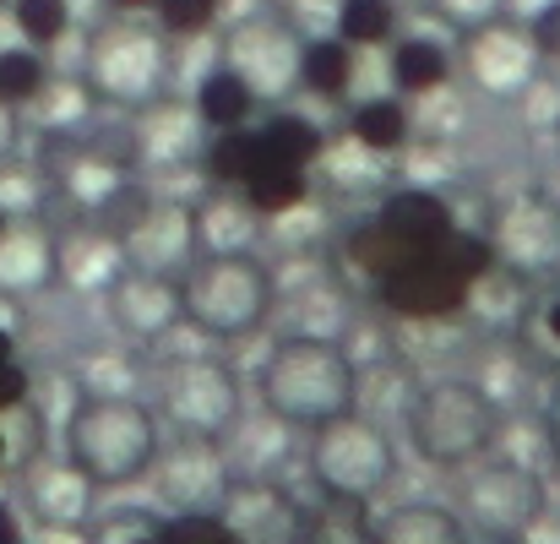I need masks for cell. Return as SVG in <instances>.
<instances>
[{"label": "cell", "mask_w": 560, "mask_h": 544, "mask_svg": "<svg viewBox=\"0 0 560 544\" xmlns=\"http://www.w3.org/2000/svg\"><path fill=\"white\" fill-rule=\"evenodd\" d=\"M457 66H463V77L474 82V93H485V99H495V104H512V99L545 71V60H539L528 27L512 22V16L463 33Z\"/></svg>", "instance_id": "cell-15"}, {"label": "cell", "mask_w": 560, "mask_h": 544, "mask_svg": "<svg viewBox=\"0 0 560 544\" xmlns=\"http://www.w3.org/2000/svg\"><path fill=\"white\" fill-rule=\"evenodd\" d=\"M153 22L170 38H201L223 22V0H153Z\"/></svg>", "instance_id": "cell-36"}, {"label": "cell", "mask_w": 560, "mask_h": 544, "mask_svg": "<svg viewBox=\"0 0 560 544\" xmlns=\"http://www.w3.org/2000/svg\"><path fill=\"white\" fill-rule=\"evenodd\" d=\"M49 82H55V71H49L44 49H33V44H5L0 49V104H11L22 115V109H33L44 99Z\"/></svg>", "instance_id": "cell-32"}, {"label": "cell", "mask_w": 560, "mask_h": 544, "mask_svg": "<svg viewBox=\"0 0 560 544\" xmlns=\"http://www.w3.org/2000/svg\"><path fill=\"white\" fill-rule=\"evenodd\" d=\"M545 507H550V490L539 468H528L523 458H479L463 468L457 518L485 544H523L545 523Z\"/></svg>", "instance_id": "cell-10"}, {"label": "cell", "mask_w": 560, "mask_h": 544, "mask_svg": "<svg viewBox=\"0 0 560 544\" xmlns=\"http://www.w3.org/2000/svg\"><path fill=\"white\" fill-rule=\"evenodd\" d=\"M55 190L82 212V218H109L120 201H137V164L109 153V148H71L55 170Z\"/></svg>", "instance_id": "cell-19"}, {"label": "cell", "mask_w": 560, "mask_h": 544, "mask_svg": "<svg viewBox=\"0 0 560 544\" xmlns=\"http://www.w3.org/2000/svg\"><path fill=\"white\" fill-rule=\"evenodd\" d=\"M371 544H468V529L441 501H408L375 523Z\"/></svg>", "instance_id": "cell-24"}, {"label": "cell", "mask_w": 560, "mask_h": 544, "mask_svg": "<svg viewBox=\"0 0 560 544\" xmlns=\"http://www.w3.org/2000/svg\"><path fill=\"white\" fill-rule=\"evenodd\" d=\"M186 327L212 344L261 333L278 311V273L256 251H201L180 278Z\"/></svg>", "instance_id": "cell-5"}, {"label": "cell", "mask_w": 560, "mask_h": 544, "mask_svg": "<svg viewBox=\"0 0 560 544\" xmlns=\"http://www.w3.org/2000/svg\"><path fill=\"white\" fill-rule=\"evenodd\" d=\"M261 408L289 430H316L349 408H360V364L338 338L289 333L267 349L256 375Z\"/></svg>", "instance_id": "cell-2"}, {"label": "cell", "mask_w": 560, "mask_h": 544, "mask_svg": "<svg viewBox=\"0 0 560 544\" xmlns=\"http://www.w3.org/2000/svg\"><path fill=\"white\" fill-rule=\"evenodd\" d=\"M517 115H523V126L528 131H539V137H560V77L556 71H539L517 99Z\"/></svg>", "instance_id": "cell-37"}, {"label": "cell", "mask_w": 560, "mask_h": 544, "mask_svg": "<svg viewBox=\"0 0 560 544\" xmlns=\"http://www.w3.org/2000/svg\"><path fill=\"white\" fill-rule=\"evenodd\" d=\"M490 251H495V267L523 278L528 289L560 278V196H545V190L512 196L490 223Z\"/></svg>", "instance_id": "cell-12"}, {"label": "cell", "mask_w": 560, "mask_h": 544, "mask_svg": "<svg viewBox=\"0 0 560 544\" xmlns=\"http://www.w3.org/2000/svg\"><path fill=\"white\" fill-rule=\"evenodd\" d=\"M360 77V49L343 44L338 33H316L300 49V88L322 93V99H349Z\"/></svg>", "instance_id": "cell-26"}, {"label": "cell", "mask_w": 560, "mask_h": 544, "mask_svg": "<svg viewBox=\"0 0 560 544\" xmlns=\"http://www.w3.org/2000/svg\"><path fill=\"white\" fill-rule=\"evenodd\" d=\"M196 240H201V251H250V240H256V212H250L234 190L212 185V190L196 201Z\"/></svg>", "instance_id": "cell-29"}, {"label": "cell", "mask_w": 560, "mask_h": 544, "mask_svg": "<svg viewBox=\"0 0 560 544\" xmlns=\"http://www.w3.org/2000/svg\"><path fill=\"white\" fill-rule=\"evenodd\" d=\"M311 479L332 507H371L375 496L397 479V447L381 430V419L349 408L311 430Z\"/></svg>", "instance_id": "cell-8"}, {"label": "cell", "mask_w": 560, "mask_h": 544, "mask_svg": "<svg viewBox=\"0 0 560 544\" xmlns=\"http://www.w3.org/2000/svg\"><path fill=\"white\" fill-rule=\"evenodd\" d=\"M5 5H11V0H0V11H5Z\"/></svg>", "instance_id": "cell-47"}, {"label": "cell", "mask_w": 560, "mask_h": 544, "mask_svg": "<svg viewBox=\"0 0 560 544\" xmlns=\"http://www.w3.org/2000/svg\"><path fill=\"white\" fill-rule=\"evenodd\" d=\"M512 5L517 0H430V11L446 27H457V33H474L485 22H501V16H512Z\"/></svg>", "instance_id": "cell-39"}, {"label": "cell", "mask_w": 560, "mask_h": 544, "mask_svg": "<svg viewBox=\"0 0 560 544\" xmlns=\"http://www.w3.org/2000/svg\"><path fill=\"white\" fill-rule=\"evenodd\" d=\"M545 327H550V338H556V344H560V300H556V305H550V311H545Z\"/></svg>", "instance_id": "cell-44"}, {"label": "cell", "mask_w": 560, "mask_h": 544, "mask_svg": "<svg viewBox=\"0 0 560 544\" xmlns=\"http://www.w3.org/2000/svg\"><path fill=\"white\" fill-rule=\"evenodd\" d=\"M201 153H207V126L196 120V109L180 104V99H164V104H153V109L137 115V131H131V153L126 159L137 170L175 175V170H196Z\"/></svg>", "instance_id": "cell-20"}, {"label": "cell", "mask_w": 560, "mask_h": 544, "mask_svg": "<svg viewBox=\"0 0 560 544\" xmlns=\"http://www.w3.org/2000/svg\"><path fill=\"white\" fill-rule=\"evenodd\" d=\"M261 159H267V153H261V131H256V126H240V131H218V137H207V153H201L196 170L207 175V185L234 190V185L245 181Z\"/></svg>", "instance_id": "cell-31"}, {"label": "cell", "mask_w": 560, "mask_h": 544, "mask_svg": "<svg viewBox=\"0 0 560 544\" xmlns=\"http://www.w3.org/2000/svg\"><path fill=\"white\" fill-rule=\"evenodd\" d=\"M190 109H196V120L207 126V137H218V131H240V126H250V115H256L261 104H256V93H250L229 66H218V71H207V77L196 82Z\"/></svg>", "instance_id": "cell-28"}, {"label": "cell", "mask_w": 560, "mask_h": 544, "mask_svg": "<svg viewBox=\"0 0 560 544\" xmlns=\"http://www.w3.org/2000/svg\"><path fill=\"white\" fill-rule=\"evenodd\" d=\"M159 447H164V425H159L153 403H142L131 392H82L71 403L66 436H60V452L98 490L142 485L159 463Z\"/></svg>", "instance_id": "cell-1"}, {"label": "cell", "mask_w": 560, "mask_h": 544, "mask_svg": "<svg viewBox=\"0 0 560 544\" xmlns=\"http://www.w3.org/2000/svg\"><path fill=\"white\" fill-rule=\"evenodd\" d=\"M397 22H402L397 0H338V27L332 33L354 49H381V44L397 38Z\"/></svg>", "instance_id": "cell-33"}, {"label": "cell", "mask_w": 560, "mask_h": 544, "mask_svg": "<svg viewBox=\"0 0 560 544\" xmlns=\"http://www.w3.org/2000/svg\"><path fill=\"white\" fill-rule=\"evenodd\" d=\"M300 49L305 38L294 33L289 16H240L223 33V66L256 93V104H289L300 82Z\"/></svg>", "instance_id": "cell-11"}, {"label": "cell", "mask_w": 560, "mask_h": 544, "mask_svg": "<svg viewBox=\"0 0 560 544\" xmlns=\"http://www.w3.org/2000/svg\"><path fill=\"white\" fill-rule=\"evenodd\" d=\"M218 518L240 544H316L322 534L316 512L283 479H261V474H234Z\"/></svg>", "instance_id": "cell-13"}, {"label": "cell", "mask_w": 560, "mask_h": 544, "mask_svg": "<svg viewBox=\"0 0 560 544\" xmlns=\"http://www.w3.org/2000/svg\"><path fill=\"white\" fill-rule=\"evenodd\" d=\"M392 88H397V99H430V93H441L446 82H452V71H457V55L441 44V38H430V33H408V38H397L392 44Z\"/></svg>", "instance_id": "cell-23"}, {"label": "cell", "mask_w": 560, "mask_h": 544, "mask_svg": "<svg viewBox=\"0 0 560 544\" xmlns=\"http://www.w3.org/2000/svg\"><path fill=\"white\" fill-rule=\"evenodd\" d=\"M5 223H11V212H5V207H0V234H5Z\"/></svg>", "instance_id": "cell-46"}, {"label": "cell", "mask_w": 560, "mask_h": 544, "mask_svg": "<svg viewBox=\"0 0 560 544\" xmlns=\"http://www.w3.org/2000/svg\"><path fill=\"white\" fill-rule=\"evenodd\" d=\"M11 27L33 49H55L71 33V0H11Z\"/></svg>", "instance_id": "cell-34"}, {"label": "cell", "mask_w": 560, "mask_h": 544, "mask_svg": "<svg viewBox=\"0 0 560 544\" xmlns=\"http://www.w3.org/2000/svg\"><path fill=\"white\" fill-rule=\"evenodd\" d=\"M5 452H11V441H5V430H0V463H5Z\"/></svg>", "instance_id": "cell-45"}, {"label": "cell", "mask_w": 560, "mask_h": 544, "mask_svg": "<svg viewBox=\"0 0 560 544\" xmlns=\"http://www.w3.org/2000/svg\"><path fill=\"white\" fill-rule=\"evenodd\" d=\"M22 512L49 529V534H82L98 512V485L60 452V458H38L22 474Z\"/></svg>", "instance_id": "cell-18"}, {"label": "cell", "mask_w": 560, "mask_h": 544, "mask_svg": "<svg viewBox=\"0 0 560 544\" xmlns=\"http://www.w3.org/2000/svg\"><path fill=\"white\" fill-rule=\"evenodd\" d=\"M349 137H354L360 148L381 153V159H392V153H402L408 137H413V109H408L397 93H375V99H365V104H354V115H349Z\"/></svg>", "instance_id": "cell-30"}, {"label": "cell", "mask_w": 560, "mask_h": 544, "mask_svg": "<svg viewBox=\"0 0 560 544\" xmlns=\"http://www.w3.org/2000/svg\"><path fill=\"white\" fill-rule=\"evenodd\" d=\"M349 322L332 278H311L300 294H294V333H311V338H338Z\"/></svg>", "instance_id": "cell-35"}, {"label": "cell", "mask_w": 560, "mask_h": 544, "mask_svg": "<svg viewBox=\"0 0 560 544\" xmlns=\"http://www.w3.org/2000/svg\"><path fill=\"white\" fill-rule=\"evenodd\" d=\"M256 131H261V153H267L272 164H289V170H311V175H316V164H322V153H327V131H322L311 115H300V109H272Z\"/></svg>", "instance_id": "cell-27"}, {"label": "cell", "mask_w": 560, "mask_h": 544, "mask_svg": "<svg viewBox=\"0 0 560 544\" xmlns=\"http://www.w3.org/2000/svg\"><path fill=\"white\" fill-rule=\"evenodd\" d=\"M104 311H109L115 333H120V338H131V344H164L175 327H186L180 278L142 273V267H126V273L109 283Z\"/></svg>", "instance_id": "cell-17"}, {"label": "cell", "mask_w": 560, "mask_h": 544, "mask_svg": "<svg viewBox=\"0 0 560 544\" xmlns=\"http://www.w3.org/2000/svg\"><path fill=\"white\" fill-rule=\"evenodd\" d=\"M457 212L441 190L430 185H402V190H386L371 212L343 234V262L360 273V278H392L402 273L408 262L430 256L435 245H446L457 234Z\"/></svg>", "instance_id": "cell-6"}, {"label": "cell", "mask_w": 560, "mask_h": 544, "mask_svg": "<svg viewBox=\"0 0 560 544\" xmlns=\"http://www.w3.org/2000/svg\"><path fill=\"white\" fill-rule=\"evenodd\" d=\"M153 414L186 441H229L245 425V381L218 355H180L153 381Z\"/></svg>", "instance_id": "cell-9"}, {"label": "cell", "mask_w": 560, "mask_h": 544, "mask_svg": "<svg viewBox=\"0 0 560 544\" xmlns=\"http://www.w3.org/2000/svg\"><path fill=\"white\" fill-rule=\"evenodd\" d=\"M501 430H506V414L495 392L474 375H441L408 397V441L419 463L441 474H463L468 463L490 458Z\"/></svg>", "instance_id": "cell-4"}, {"label": "cell", "mask_w": 560, "mask_h": 544, "mask_svg": "<svg viewBox=\"0 0 560 544\" xmlns=\"http://www.w3.org/2000/svg\"><path fill=\"white\" fill-rule=\"evenodd\" d=\"M170 82H175V55H170V33L159 22L120 11L93 27V38L82 49V88L98 109L142 115L170 99Z\"/></svg>", "instance_id": "cell-3"}, {"label": "cell", "mask_w": 560, "mask_h": 544, "mask_svg": "<svg viewBox=\"0 0 560 544\" xmlns=\"http://www.w3.org/2000/svg\"><path fill=\"white\" fill-rule=\"evenodd\" d=\"M55 240L38 218H11L0 234V300H33L55 289Z\"/></svg>", "instance_id": "cell-22"}, {"label": "cell", "mask_w": 560, "mask_h": 544, "mask_svg": "<svg viewBox=\"0 0 560 544\" xmlns=\"http://www.w3.org/2000/svg\"><path fill=\"white\" fill-rule=\"evenodd\" d=\"M11 142H16V109H11V104H0V159L11 153Z\"/></svg>", "instance_id": "cell-41"}, {"label": "cell", "mask_w": 560, "mask_h": 544, "mask_svg": "<svg viewBox=\"0 0 560 544\" xmlns=\"http://www.w3.org/2000/svg\"><path fill=\"white\" fill-rule=\"evenodd\" d=\"M109 11H126V16H137V11H153V0H104Z\"/></svg>", "instance_id": "cell-42"}, {"label": "cell", "mask_w": 560, "mask_h": 544, "mask_svg": "<svg viewBox=\"0 0 560 544\" xmlns=\"http://www.w3.org/2000/svg\"><path fill=\"white\" fill-rule=\"evenodd\" d=\"M126 245V262L142 273H164V278H186V267L201 256L196 240V201L180 196H142L137 212L115 229Z\"/></svg>", "instance_id": "cell-14"}, {"label": "cell", "mask_w": 560, "mask_h": 544, "mask_svg": "<svg viewBox=\"0 0 560 544\" xmlns=\"http://www.w3.org/2000/svg\"><path fill=\"white\" fill-rule=\"evenodd\" d=\"M159 540L164 544H240L229 534V523L218 512H190V518H164L159 523Z\"/></svg>", "instance_id": "cell-38"}, {"label": "cell", "mask_w": 560, "mask_h": 544, "mask_svg": "<svg viewBox=\"0 0 560 544\" xmlns=\"http://www.w3.org/2000/svg\"><path fill=\"white\" fill-rule=\"evenodd\" d=\"M234 196L256 212V218H289L311 201V170H289V164H272L261 159L245 181L234 185Z\"/></svg>", "instance_id": "cell-25"}, {"label": "cell", "mask_w": 560, "mask_h": 544, "mask_svg": "<svg viewBox=\"0 0 560 544\" xmlns=\"http://www.w3.org/2000/svg\"><path fill=\"white\" fill-rule=\"evenodd\" d=\"M148 479H153L170 518H190V512H218L223 507V496L234 485V468H229L218 441L175 436V447H159V463H153Z\"/></svg>", "instance_id": "cell-16"}, {"label": "cell", "mask_w": 560, "mask_h": 544, "mask_svg": "<svg viewBox=\"0 0 560 544\" xmlns=\"http://www.w3.org/2000/svg\"><path fill=\"white\" fill-rule=\"evenodd\" d=\"M523 27H528V38H534L539 60H560V0H545Z\"/></svg>", "instance_id": "cell-40"}, {"label": "cell", "mask_w": 560, "mask_h": 544, "mask_svg": "<svg viewBox=\"0 0 560 544\" xmlns=\"http://www.w3.org/2000/svg\"><path fill=\"white\" fill-rule=\"evenodd\" d=\"M126 245L109 223H93V229H71L55 240V283L71 289V294H93L104 300L109 283L126 273Z\"/></svg>", "instance_id": "cell-21"}, {"label": "cell", "mask_w": 560, "mask_h": 544, "mask_svg": "<svg viewBox=\"0 0 560 544\" xmlns=\"http://www.w3.org/2000/svg\"><path fill=\"white\" fill-rule=\"evenodd\" d=\"M495 267L490 234L457 229L446 245H435L430 256L408 262L402 273L371 283L381 311L402 316V322H457L468 316V294L479 289V278Z\"/></svg>", "instance_id": "cell-7"}, {"label": "cell", "mask_w": 560, "mask_h": 544, "mask_svg": "<svg viewBox=\"0 0 560 544\" xmlns=\"http://www.w3.org/2000/svg\"><path fill=\"white\" fill-rule=\"evenodd\" d=\"M0 544H22L16 540V518H11L5 507H0Z\"/></svg>", "instance_id": "cell-43"}]
</instances>
